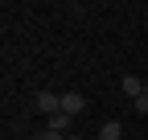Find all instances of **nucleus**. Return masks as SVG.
<instances>
[{"instance_id":"2","label":"nucleus","mask_w":148,"mask_h":140,"mask_svg":"<svg viewBox=\"0 0 148 140\" xmlns=\"http://www.w3.org/2000/svg\"><path fill=\"white\" fill-rule=\"evenodd\" d=\"M119 86H123V95H132V99H140L148 82H144L140 74H119Z\"/></svg>"},{"instance_id":"3","label":"nucleus","mask_w":148,"mask_h":140,"mask_svg":"<svg viewBox=\"0 0 148 140\" xmlns=\"http://www.w3.org/2000/svg\"><path fill=\"white\" fill-rule=\"evenodd\" d=\"M82 107H86V99H82L78 91H66V95H62V111H66V115H78Z\"/></svg>"},{"instance_id":"5","label":"nucleus","mask_w":148,"mask_h":140,"mask_svg":"<svg viewBox=\"0 0 148 140\" xmlns=\"http://www.w3.org/2000/svg\"><path fill=\"white\" fill-rule=\"evenodd\" d=\"M99 136H103V140H119V136H123V124H119V119H107V124L99 128Z\"/></svg>"},{"instance_id":"6","label":"nucleus","mask_w":148,"mask_h":140,"mask_svg":"<svg viewBox=\"0 0 148 140\" xmlns=\"http://www.w3.org/2000/svg\"><path fill=\"white\" fill-rule=\"evenodd\" d=\"M132 107H136L140 115H148V86H144V95H140V99H132Z\"/></svg>"},{"instance_id":"1","label":"nucleus","mask_w":148,"mask_h":140,"mask_svg":"<svg viewBox=\"0 0 148 140\" xmlns=\"http://www.w3.org/2000/svg\"><path fill=\"white\" fill-rule=\"evenodd\" d=\"M37 111L58 115V111H62V95H53V91H37Z\"/></svg>"},{"instance_id":"8","label":"nucleus","mask_w":148,"mask_h":140,"mask_svg":"<svg viewBox=\"0 0 148 140\" xmlns=\"http://www.w3.org/2000/svg\"><path fill=\"white\" fill-rule=\"evenodd\" d=\"M95 140H103V136H95Z\"/></svg>"},{"instance_id":"7","label":"nucleus","mask_w":148,"mask_h":140,"mask_svg":"<svg viewBox=\"0 0 148 140\" xmlns=\"http://www.w3.org/2000/svg\"><path fill=\"white\" fill-rule=\"evenodd\" d=\"M37 140H66V136H62V132H49V128H45L41 136H37Z\"/></svg>"},{"instance_id":"4","label":"nucleus","mask_w":148,"mask_h":140,"mask_svg":"<svg viewBox=\"0 0 148 140\" xmlns=\"http://www.w3.org/2000/svg\"><path fill=\"white\" fill-rule=\"evenodd\" d=\"M70 119H74V115L58 111V115H49V124H45V128H49V132H62V136H70Z\"/></svg>"}]
</instances>
